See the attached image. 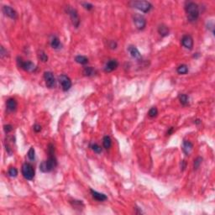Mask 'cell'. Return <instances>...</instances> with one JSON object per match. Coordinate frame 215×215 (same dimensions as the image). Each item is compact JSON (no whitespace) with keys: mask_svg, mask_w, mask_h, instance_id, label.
<instances>
[{"mask_svg":"<svg viewBox=\"0 0 215 215\" xmlns=\"http://www.w3.org/2000/svg\"><path fill=\"white\" fill-rule=\"evenodd\" d=\"M48 154H49V158L46 160L43 161L40 165V170L42 172H50L57 165V161L55 156L54 145L51 144H50L48 146Z\"/></svg>","mask_w":215,"mask_h":215,"instance_id":"obj_1","label":"cell"},{"mask_svg":"<svg viewBox=\"0 0 215 215\" xmlns=\"http://www.w3.org/2000/svg\"><path fill=\"white\" fill-rule=\"evenodd\" d=\"M187 19L189 22H195L199 17V7L194 2H187L185 5Z\"/></svg>","mask_w":215,"mask_h":215,"instance_id":"obj_2","label":"cell"},{"mask_svg":"<svg viewBox=\"0 0 215 215\" xmlns=\"http://www.w3.org/2000/svg\"><path fill=\"white\" fill-rule=\"evenodd\" d=\"M129 4L130 7L137 8L143 13H148L152 8V4L147 1H131Z\"/></svg>","mask_w":215,"mask_h":215,"instance_id":"obj_3","label":"cell"},{"mask_svg":"<svg viewBox=\"0 0 215 215\" xmlns=\"http://www.w3.org/2000/svg\"><path fill=\"white\" fill-rule=\"evenodd\" d=\"M22 175L26 180L31 181L35 176V169L30 163H24L22 166Z\"/></svg>","mask_w":215,"mask_h":215,"instance_id":"obj_4","label":"cell"},{"mask_svg":"<svg viewBox=\"0 0 215 215\" xmlns=\"http://www.w3.org/2000/svg\"><path fill=\"white\" fill-rule=\"evenodd\" d=\"M17 63H18L19 67L22 68L25 72H34L36 69L35 65L33 63V62H24L22 60V58L19 57V56L17 57Z\"/></svg>","mask_w":215,"mask_h":215,"instance_id":"obj_5","label":"cell"},{"mask_svg":"<svg viewBox=\"0 0 215 215\" xmlns=\"http://www.w3.org/2000/svg\"><path fill=\"white\" fill-rule=\"evenodd\" d=\"M133 21H134V24L135 25V27L139 30H144L145 25H146L145 19L144 18V16L140 15L139 14H135L133 16Z\"/></svg>","mask_w":215,"mask_h":215,"instance_id":"obj_6","label":"cell"},{"mask_svg":"<svg viewBox=\"0 0 215 215\" xmlns=\"http://www.w3.org/2000/svg\"><path fill=\"white\" fill-rule=\"evenodd\" d=\"M59 82L62 85V88L64 92H67L68 90H70V88H72V81L70 79V77H68L66 75H61L59 77Z\"/></svg>","mask_w":215,"mask_h":215,"instance_id":"obj_7","label":"cell"},{"mask_svg":"<svg viewBox=\"0 0 215 215\" xmlns=\"http://www.w3.org/2000/svg\"><path fill=\"white\" fill-rule=\"evenodd\" d=\"M44 79L46 82V85L49 88H53L56 86V79L51 72H46L44 73Z\"/></svg>","mask_w":215,"mask_h":215,"instance_id":"obj_8","label":"cell"},{"mask_svg":"<svg viewBox=\"0 0 215 215\" xmlns=\"http://www.w3.org/2000/svg\"><path fill=\"white\" fill-rule=\"evenodd\" d=\"M67 14L70 15L71 17V19H72V22L74 27L76 28H78L80 24V19L79 16H78V14H77V11L76 9L72 8H67Z\"/></svg>","mask_w":215,"mask_h":215,"instance_id":"obj_9","label":"cell"},{"mask_svg":"<svg viewBox=\"0 0 215 215\" xmlns=\"http://www.w3.org/2000/svg\"><path fill=\"white\" fill-rule=\"evenodd\" d=\"M182 45L187 50H191L193 47V39L191 35H186L182 39Z\"/></svg>","mask_w":215,"mask_h":215,"instance_id":"obj_10","label":"cell"},{"mask_svg":"<svg viewBox=\"0 0 215 215\" xmlns=\"http://www.w3.org/2000/svg\"><path fill=\"white\" fill-rule=\"evenodd\" d=\"M3 14L9 17L10 19H17V13H16V11L13 8H11L10 6L4 5L3 7Z\"/></svg>","mask_w":215,"mask_h":215,"instance_id":"obj_11","label":"cell"},{"mask_svg":"<svg viewBox=\"0 0 215 215\" xmlns=\"http://www.w3.org/2000/svg\"><path fill=\"white\" fill-rule=\"evenodd\" d=\"M119 66V63L116 60H110L109 61L105 66H104V72H111L114 71Z\"/></svg>","mask_w":215,"mask_h":215,"instance_id":"obj_12","label":"cell"},{"mask_svg":"<svg viewBox=\"0 0 215 215\" xmlns=\"http://www.w3.org/2000/svg\"><path fill=\"white\" fill-rule=\"evenodd\" d=\"M128 51H129V55L132 56L134 59L138 60V61L141 59V54L135 46H129L128 47Z\"/></svg>","mask_w":215,"mask_h":215,"instance_id":"obj_13","label":"cell"},{"mask_svg":"<svg viewBox=\"0 0 215 215\" xmlns=\"http://www.w3.org/2000/svg\"><path fill=\"white\" fill-rule=\"evenodd\" d=\"M91 191V194H92V197L94 198L97 201H99V202H104L105 200H107V196L104 194V193H100V192H98V191H96L94 190H93V189H91L90 190Z\"/></svg>","mask_w":215,"mask_h":215,"instance_id":"obj_14","label":"cell"},{"mask_svg":"<svg viewBox=\"0 0 215 215\" xmlns=\"http://www.w3.org/2000/svg\"><path fill=\"white\" fill-rule=\"evenodd\" d=\"M17 106H18V104H17V101L15 98H8L6 102V107H7V109L8 111H15Z\"/></svg>","mask_w":215,"mask_h":215,"instance_id":"obj_15","label":"cell"},{"mask_svg":"<svg viewBox=\"0 0 215 215\" xmlns=\"http://www.w3.org/2000/svg\"><path fill=\"white\" fill-rule=\"evenodd\" d=\"M50 46L55 49V50H59L62 48V43L59 40L57 36H52L50 39Z\"/></svg>","mask_w":215,"mask_h":215,"instance_id":"obj_16","label":"cell"},{"mask_svg":"<svg viewBox=\"0 0 215 215\" xmlns=\"http://www.w3.org/2000/svg\"><path fill=\"white\" fill-rule=\"evenodd\" d=\"M192 148H193V144H192L191 142L188 141V140H184L183 145V150L184 153L187 156H189V154L191 153Z\"/></svg>","mask_w":215,"mask_h":215,"instance_id":"obj_17","label":"cell"},{"mask_svg":"<svg viewBox=\"0 0 215 215\" xmlns=\"http://www.w3.org/2000/svg\"><path fill=\"white\" fill-rule=\"evenodd\" d=\"M158 33L162 36V37H166L169 35V29L167 25L165 24H160L158 27Z\"/></svg>","mask_w":215,"mask_h":215,"instance_id":"obj_18","label":"cell"},{"mask_svg":"<svg viewBox=\"0 0 215 215\" xmlns=\"http://www.w3.org/2000/svg\"><path fill=\"white\" fill-rule=\"evenodd\" d=\"M103 144H104V147L105 149H110L112 146V140L109 136L106 135L104 136V139H103Z\"/></svg>","mask_w":215,"mask_h":215,"instance_id":"obj_19","label":"cell"},{"mask_svg":"<svg viewBox=\"0 0 215 215\" xmlns=\"http://www.w3.org/2000/svg\"><path fill=\"white\" fill-rule=\"evenodd\" d=\"M176 72H177L178 74H180V75H185V74H187V73L188 72V67H187V66L185 65V64L180 65V66L177 67Z\"/></svg>","mask_w":215,"mask_h":215,"instance_id":"obj_20","label":"cell"},{"mask_svg":"<svg viewBox=\"0 0 215 215\" xmlns=\"http://www.w3.org/2000/svg\"><path fill=\"white\" fill-rule=\"evenodd\" d=\"M83 74L87 77H92L95 74V70L92 66H86L83 69Z\"/></svg>","mask_w":215,"mask_h":215,"instance_id":"obj_21","label":"cell"},{"mask_svg":"<svg viewBox=\"0 0 215 215\" xmlns=\"http://www.w3.org/2000/svg\"><path fill=\"white\" fill-rule=\"evenodd\" d=\"M75 61L77 62V63L82 64V65H85L88 62V57L84 56H77L75 57Z\"/></svg>","mask_w":215,"mask_h":215,"instance_id":"obj_22","label":"cell"},{"mask_svg":"<svg viewBox=\"0 0 215 215\" xmlns=\"http://www.w3.org/2000/svg\"><path fill=\"white\" fill-rule=\"evenodd\" d=\"M179 101L183 106H186L189 103V97L187 94H180L179 95Z\"/></svg>","mask_w":215,"mask_h":215,"instance_id":"obj_23","label":"cell"},{"mask_svg":"<svg viewBox=\"0 0 215 215\" xmlns=\"http://www.w3.org/2000/svg\"><path fill=\"white\" fill-rule=\"evenodd\" d=\"M38 57L41 62H46L48 61V56L46 54V52L44 50H40L38 52Z\"/></svg>","mask_w":215,"mask_h":215,"instance_id":"obj_24","label":"cell"},{"mask_svg":"<svg viewBox=\"0 0 215 215\" xmlns=\"http://www.w3.org/2000/svg\"><path fill=\"white\" fill-rule=\"evenodd\" d=\"M90 148L93 151L97 153V154H100L102 152V148L97 144H92Z\"/></svg>","mask_w":215,"mask_h":215,"instance_id":"obj_25","label":"cell"},{"mask_svg":"<svg viewBox=\"0 0 215 215\" xmlns=\"http://www.w3.org/2000/svg\"><path fill=\"white\" fill-rule=\"evenodd\" d=\"M157 114H158V109H157L156 107L151 108V109L149 110V113H148V115H149L151 118H155V117H156Z\"/></svg>","mask_w":215,"mask_h":215,"instance_id":"obj_26","label":"cell"},{"mask_svg":"<svg viewBox=\"0 0 215 215\" xmlns=\"http://www.w3.org/2000/svg\"><path fill=\"white\" fill-rule=\"evenodd\" d=\"M27 156H28V158L30 160H35V149L33 147H30V149L28 151Z\"/></svg>","mask_w":215,"mask_h":215,"instance_id":"obj_27","label":"cell"},{"mask_svg":"<svg viewBox=\"0 0 215 215\" xmlns=\"http://www.w3.org/2000/svg\"><path fill=\"white\" fill-rule=\"evenodd\" d=\"M202 161H203V158L202 157H198L197 159L194 160V164H193L194 170H197V169L199 168L200 165L202 164Z\"/></svg>","mask_w":215,"mask_h":215,"instance_id":"obj_28","label":"cell"},{"mask_svg":"<svg viewBox=\"0 0 215 215\" xmlns=\"http://www.w3.org/2000/svg\"><path fill=\"white\" fill-rule=\"evenodd\" d=\"M8 173L10 177H16L17 175H18V171H17V169L15 167H11L9 168Z\"/></svg>","mask_w":215,"mask_h":215,"instance_id":"obj_29","label":"cell"},{"mask_svg":"<svg viewBox=\"0 0 215 215\" xmlns=\"http://www.w3.org/2000/svg\"><path fill=\"white\" fill-rule=\"evenodd\" d=\"M82 5L83 8L87 9V10H92L93 8V5L89 3H82Z\"/></svg>","mask_w":215,"mask_h":215,"instance_id":"obj_30","label":"cell"},{"mask_svg":"<svg viewBox=\"0 0 215 215\" xmlns=\"http://www.w3.org/2000/svg\"><path fill=\"white\" fill-rule=\"evenodd\" d=\"M3 130L6 134H8L9 132H11L13 130V126L10 125V124H5L3 126Z\"/></svg>","mask_w":215,"mask_h":215,"instance_id":"obj_31","label":"cell"},{"mask_svg":"<svg viewBox=\"0 0 215 215\" xmlns=\"http://www.w3.org/2000/svg\"><path fill=\"white\" fill-rule=\"evenodd\" d=\"M117 42L116 41H114V40H110L109 41V47L112 49V50H114V49H116L117 48Z\"/></svg>","mask_w":215,"mask_h":215,"instance_id":"obj_32","label":"cell"},{"mask_svg":"<svg viewBox=\"0 0 215 215\" xmlns=\"http://www.w3.org/2000/svg\"><path fill=\"white\" fill-rule=\"evenodd\" d=\"M5 56H7V50H5L3 46H1V48H0V56H1V58H3Z\"/></svg>","mask_w":215,"mask_h":215,"instance_id":"obj_33","label":"cell"},{"mask_svg":"<svg viewBox=\"0 0 215 215\" xmlns=\"http://www.w3.org/2000/svg\"><path fill=\"white\" fill-rule=\"evenodd\" d=\"M33 129H34V131L35 132V133H39L41 131V129H42V128L40 126V124H35L34 126H33Z\"/></svg>","mask_w":215,"mask_h":215,"instance_id":"obj_34","label":"cell"},{"mask_svg":"<svg viewBox=\"0 0 215 215\" xmlns=\"http://www.w3.org/2000/svg\"><path fill=\"white\" fill-rule=\"evenodd\" d=\"M172 132H173V128L171 127L167 130V135H171V134H172Z\"/></svg>","mask_w":215,"mask_h":215,"instance_id":"obj_35","label":"cell"},{"mask_svg":"<svg viewBox=\"0 0 215 215\" xmlns=\"http://www.w3.org/2000/svg\"><path fill=\"white\" fill-rule=\"evenodd\" d=\"M194 123H195V124H201V120H196L195 121H194Z\"/></svg>","mask_w":215,"mask_h":215,"instance_id":"obj_36","label":"cell"}]
</instances>
